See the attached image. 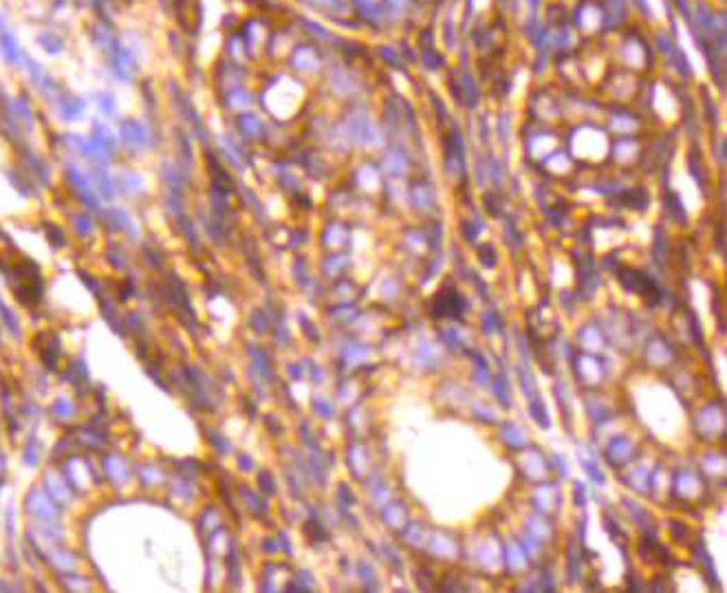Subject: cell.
Listing matches in <instances>:
<instances>
[{
	"label": "cell",
	"mask_w": 727,
	"mask_h": 593,
	"mask_svg": "<svg viewBox=\"0 0 727 593\" xmlns=\"http://www.w3.org/2000/svg\"><path fill=\"white\" fill-rule=\"evenodd\" d=\"M104 51H106V54L111 56V62H113L115 71L128 80V75H126V73H131V71L135 69V60H133V56H131V54H128V49H124L120 42L113 40V42H111L106 49H104Z\"/></svg>",
	"instance_id": "1"
},
{
	"label": "cell",
	"mask_w": 727,
	"mask_h": 593,
	"mask_svg": "<svg viewBox=\"0 0 727 593\" xmlns=\"http://www.w3.org/2000/svg\"><path fill=\"white\" fill-rule=\"evenodd\" d=\"M463 309H465L463 298H461V295H459L457 291H454L452 287H448L443 293L439 295V307H436V311H434V314H436V316H441V318H443V316H454V318H459Z\"/></svg>",
	"instance_id": "2"
},
{
	"label": "cell",
	"mask_w": 727,
	"mask_h": 593,
	"mask_svg": "<svg viewBox=\"0 0 727 593\" xmlns=\"http://www.w3.org/2000/svg\"><path fill=\"white\" fill-rule=\"evenodd\" d=\"M619 278H621V282H624V287H628V289H632V291H637V293H646L648 298L653 295L651 289L657 291L655 282H653L651 278H648V276H644L642 272H630V269H621ZM653 298H655V295H653Z\"/></svg>",
	"instance_id": "3"
},
{
	"label": "cell",
	"mask_w": 727,
	"mask_h": 593,
	"mask_svg": "<svg viewBox=\"0 0 727 593\" xmlns=\"http://www.w3.org/2000/svg\"><path fill=\"white\" fill-rule=\"evenodd\" d=\"M0 51H3L5 60H7V62H11V64H20V62H24V54H22V49L18 47L16 38L11 35V33H7V31L0 33Z\"/></svg>",
	"instance_id": "4"
},
{
	"label": "cell",
	"mask_w": 727,
	"mask_h": 593,
	"mask_svg": "<svg viewBox=\"0 0 727 593\" xmlns=\"http://www.w3.org/2000/svg\"><path fill=\"white\" fill-rule=\"evenodd\" d=\"M38 42H40V47H44L49 54H60V51L64 49V42L58 33H42L40 38H38Z\"/></svg>",
	"instance_id": "5"
},
{
	"label": "cell",
	"mask_w": 727,
	"mask_h": 593,
	"mask_svg": "<svg viewBox=\"0 0 727 593\" xmlns=\"http://www.w3.org/2000/svg\"><path fill=\"white\" fill-rule=\"evenodd\" d=\"M161 3H168V0H161Z\"/></svg>",
	"instance_id": "6"
}]
</instances>
